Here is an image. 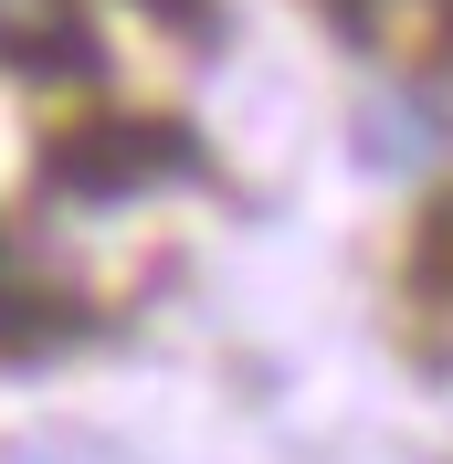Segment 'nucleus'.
I'll return each instance as SVG.
<instances>
[{
  "instance_id": "nucleus-1",
  "label": "nucleus",
  "mask_w": 453,
  "mask_h": 464,
  "mask_svg": "<svg viewBox=\"0 0 453 464\" xmlns=\"http://www.w3.org/2000/svg\"><path fill=\"white\" fill-rule=\"evenodd\" d=\"M338 11H348V32L369 53H422L432 32L453 22V0H338Z\"/></svg>"
},
{
  "instance_id": "nucleus-2",
  "label": "nucleus",
  "mask_w": 453,
  "mask_h": 464,
  "mask_svg": "<svg viewBox=\"0 0 453 464\" xmlns=\"http://www.w3.org/2000/svg\"><path fill=\"white\" fill-rule=\"evenodd\" d=\"M0 53H11V63L74 53V0H0Z\"/></svg>"
}]
</instances>
